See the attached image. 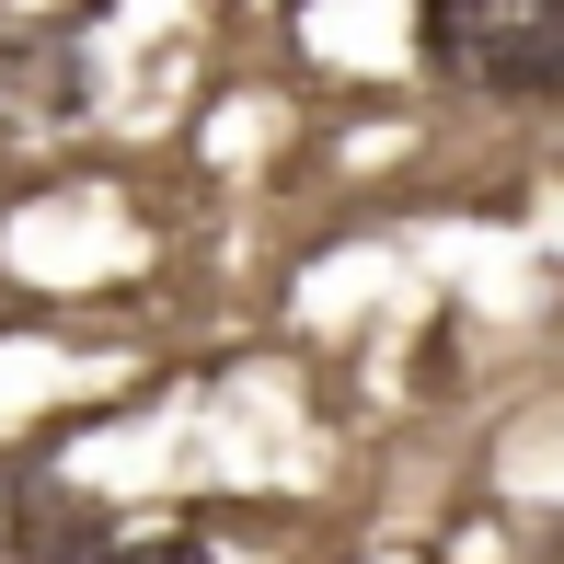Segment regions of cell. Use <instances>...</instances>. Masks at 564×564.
I'll return each instance as SVG.
<instances>
[{"instance_id":"1","label":"cell","mask_w":564,"mask_h":564,"mask_svg":"<svg viewBox=\"0 0 564 564\" xmlns=\"http://www.w3.org/2000/svg\"><path fill=\"white\" fill-rule=\"evenodd\" d=\"M415 46L449 93L496 105L564 93V0H415Z\"/></svg>"},{"instance_id":"2","label":"cell","mask_w":564,"mask_h":564,"mask_svg":"<svg viewBox=\"0 0 564 564\" xmlns=\"http://www.w3.org/2000/svg\"><path fill=\"white\" fill-rule=\"evenodd\" d=\"M105 507L82 496V484L58 473H23L12 496H0V564H105Z\"/></svg>"},{"instance_id":"3","label":"cell","mask_w":564,"mask_h":564,"mask_svg":"<svg viewBox=\"0 0 564 564\" xmlns=\"http://www.w3.org/2000/svg\"><path fill=\"white\" fill-rule=\"evenodd\" d=\"M105 564H219V553L185 542V530H150V542H105Z\"/></svg>"},{"instance_id":"4","label":"cell","mask_w":564,"mask_h":564,"mask_svg":"<svg viewBox=\"0 0 564 564\" xmlns=\"http://www.w3.org/2000/svg\"><path fill=\"white\" fill-rule=\"evenodd\" d=\"M542 564H564V530H553V542H542Z\"/></svg>"}]
</instances>
